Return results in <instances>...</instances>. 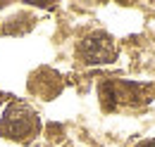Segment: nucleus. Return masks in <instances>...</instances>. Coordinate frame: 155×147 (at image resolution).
<instances>
[{
	"mask_svg": "<svg viewBox=\"0 0 155 147\" xmlns=\"http://www.w3.org/2000/svg\"><path fill=\"white\" fill-rule=\"evenodd\" d=\"M41 130V119L34 107L15 100L10 102L0 116V135L15 142H31Z\"/></svg>",
	"mask_w": 155,
	"mask_h": 147,
	"instance_id": "obj_1",
	"label": "nucleus"
},
{
	"mask_svg": "<svg viewBox=\"0 0 155 147\" xmlns=\"http://www.w3.org/2000/svg\"><path fill=\"white\" fill-rule=\"evenodd\" d=\"M115 55H117L115 40L105 31H93L79 43V57L86 64H105V62H112Z\"/></svg>",
	"mask_w": 155,
	"mask_h": 147,
	"instance_id": "obj_2",
	"label": "nucleus"
},
{
	"mask_svg": "<svg viewBox=\"0 0 155 147\" xmlns=\"http://www.w3.org/2000/svg\"><path fill=\"white\" fill-rule=\"evenodd\" d=\"M136 147H155V138H148V140H141Z\"/></svg>",
	"mask_w": 155,
	"mask_h": 147,
	"instance_id": "obj_3",
	"label": "nucleus"
},
{
	"mask_svg": "<svg viewBox=\"0 0 155 147\" xmlns=\"http://www.w3.org/2000/svg\"><path fill=\"white\" fill-rule=\"evenodd\" d=\"M0 102H2V95H0Z\"/></svg>",
	"mask_w": 155,
	"mask_h": 147,
	"instance_id": "obj_4",
	"label": "nucleus"
}]
</instances>
